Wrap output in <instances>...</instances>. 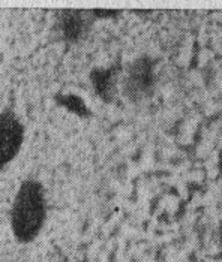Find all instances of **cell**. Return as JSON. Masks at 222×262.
<instances>
[{
	"label": "cell",
	"instance_id": "6da1fadb",
	"mask_svg": "<svg viewBox=\"0 0 222 262\" xmlns=\"http://www.w3.org/2000/svg\"><path fill=\"white\" fill-rule=\"evenodd\" d=\"M48 216V202L44 184L36 179L23 180L9 211L14 238L21 244L35 242L42 232Z\"/></svg>",
	"mask_w": 222,
	"mask_h": 262
},
{
	"label": "cell",
	"instance_id": "7a4b0ae2",
	"mask_svg": "<svg viewBox=\"0 0 222 262\" xmlns=\"http://www.w3.org/2000/svg\"><path fill=\"white\" fill-rule=\"evenodd\" d=\"M24 137L26 127L20 116L11 108L0 111V171H5L20 155Z\"/></svg>",
	"mask_w": 222,
	"mask_h": 262
},
{
	"label": "cell",
	"instance_id": "3957f363",
	"mask_svg": "<svg viewBox=\"0 0 222 262\" xmlns=\"http://www.w3.org/2000/svg\"><path fill=\"white\" fill-rule=\"evenodd\" d=\"M63 36L69 40H77L83 32V20L78 12H65L62 20Z\"/></svg>",
	"mask_w": 222,
	"mask_h": 262
}]
</instances>
